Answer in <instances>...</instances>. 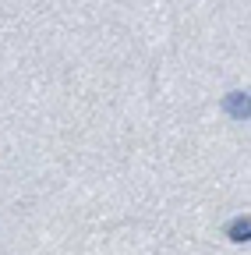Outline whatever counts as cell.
<instances>
[{"label":"cell","instance_id":"6da1fadb","mask_svg":"<svg viewBox=\"0 0 251 255\" xmlns=\"http://www.w3.org/2000/svg\"><path fill=\"white\" fill-rule=\"evenodd\" d=\"M223 107H227V114H234L237 121H248V114H251V103H248V92H230L227 100H223Z\"/></svg>","mask_w":251,"mask_h":255},{"label":"cell","instance_id":"7a4b0ae2","mask_svg":"<svg viewBox=\"0 0 251 255\" xmlns=\"http://www.w3.org/2000/svg\"><path fill=\"white\" fill-rule=\"evenodd\" d=\"M248 238H251V223H248V216L234 220V223H230V241H241V245H244Z\"/></svg>","mask_w":251,"mask_h":255}]
</instances>
